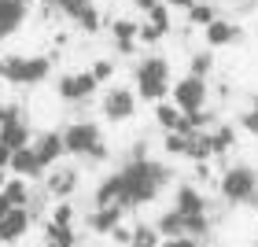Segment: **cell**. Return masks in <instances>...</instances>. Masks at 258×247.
Wrapping results in <instances>:
<instances>
[{"mask_svg":"<svg viewBox=\"0 0 258 247\" xmlns=\"http://www.w3.org/2000/svg\"><path fill=\"white\" fill-rule=\"evenodd\" d=\"M166 170L155 166L148 159H129V166L122 170V207H140V203H151L159 196V188L166 184Z\"/></svg>","mask_w":258,"mask_h":247,"instance_id":"obj_1","label":"cell"},{"mask_svg":"<svg viewBox=\"0 0 258 247\" xmlns=\"http://www.w3.org/2000/svg\"><path fill=\"white\" fill-rule=\"evenodd\" d=\"M170 63L159 55H148L144 63H137V96H144L151 103H162L170 96Z\"/></svg>","mask_w":258,"mask_h":247,"instance_id":"obj_2","label":"cell"},{"mask_svg":"<svg viewBox=\"0 0 258 247\" xmlns=\"http://www.w3.org/2000/svg\"><path fill=\"white\" fill-rule=\"evenodd\" d=\"M52 74V59L48 55H4V81L11 85H41Z\"/></svg>","mask_w":258,"mask_h":247,"instance_id":"obj_3","label":"cell"},{"mask_svg":"<svg viewBox=\"0 0 258 247\" xmlns=\"http://www.w3.org/2000/svg\"><path fill=\"white\" fill-rule=\"evenodd\" d=\"M170 100L177 103V107H181L184 114H192V111H207V78L184 74L181 81H173Z\"/></svg>","mask_w":258,"mask_h":247,"instance_id":"obj_4","label":"cell"},{"mask_svg":"<svg viewBox=\"0 0 258 247\" xmlns=\"http://www.w3.org/2000/svg\"><path fill=\"white\" fill-rule=\"evenodd\" d=\"M258 188V173L251 166H229L221 173V196L229 199V203H247Z\"/></svg>","mask_w":258,"mask_h":247,"instance_id":"obj_5","label":"cell"},{"mask_svg":"<svg viewBox=\"0 0 258 247\" xmlns=\"http://www.w3.org/2000/svg\"><path fill=\"white\" fill-rule=\"evenodd\" d=\"M100 111L107 122H129L137 114V96L129 85H111L103 89V100H100Z\"/></svg>","mask_w":258,"mask_h":247,"instance_id":"obj_6","label":"cell"},{"mask_svg":"<svg viewBox=\"0 0 258 247\" xmlns=\"http://www.w3.org/2000/svg\"><path fill=\"white\" fill-rule=\"evenodd\" d=\"M55 92L67 103H81V100H92V92H100V81L92 78V70H70V74L59 78Z\"/></svg>","mask_w":258,"mask_h":247,"instance_id":"obj_7","label":"cell"},{"mask_svg":"<svg viewBox=\"0 0 258 247\" xmlns=\"http://www.w3.org/2000/svg\"><path fill=\"white\" fill-rule=\"evenodd\" d=\"M103 140L100 126L96 122H70L63 129V144H67V155H89L92 148H96Z\"/></svg>","mask_w":258,"mask_h":247,"instance_id":"obj_8","label":"cell"},{"mask_svg":"<svg viewBox=\"0 0 258 247\" xmlns=\"http://www.w3.org/2000/svg\"><path fill=\"white\" fill-rule=\"evenodd\" d=\"M78 184H81L78 166H52L48 177H44V192H48L52 199H74Z\"/></svg>","mask_w":258,"mask_h":247,"instance_id":"obj_9","label":"cell"},{"mask_svg":"<svg viewBox=\"0 0 258 247\" xmlns=\"http://www.w3.org/2000/svg\"><path fill=\"white\" fill-rule=\"evenodd\" d=\"M33 151H37V159H41V166H44V170L59 166V159L67 155L63 129H48V133H37V137H33Z\"/></svg>","mask_w":258,"mask_h":247,"instance_id":"obj_10","label":"cell"},{"mask_svg":"<svg viewBox=\"0 0 258 247\" xmlns=\"http://www.w3.org/2000/svg\"><path fill=\"white\" fill-rule=\"evenodd\" d=\"M33 229V218H30V210L26 207H15L11 214H4L0 218V243L4 247H11V243H19L26 232Z\"/></svg>","mask_w":258,"mask_h":247,"instance_id":"obj_11","label":"cell"},{"mask_svg":"<svg viewBox=\"0 0 258 247\" xmlns=\"http://www.w3.org/2000/svg\"><path fill=\"white\" fill-rule=\"evenodd\" d=\"M8 170L15 173V177H26V181H33V177H41V173H44V166H41V159H37V151H33V144L11 151V166H8Z\"/></svg>","mask_w":258,"mask_h":247,"instance_id":"obj_12","label":"cell"},{"mask_svg":"<svg viewBox=\"0 0 258 247\" xmlns=\"http://www.w3.org/2000/svg\"><path fill=\"white\" fill-rule=\"evenodd\" d=\"M26 4L22 0H0V41H8L11 33L22 30V22H26Z\"/></svg>","mask_w":258,"mask_h":247,"instance_id":"obj_13","label":"cell"},{"mask_svg":"<svg viewBox=\"0 0 258 247\" xmlns=\"http://www.w3.org/2000/svg\"><path fill=\"white\" fill-rule=\"evenodd\" d=\"M125 218V207L122 203H107V207H96L89 214V229L92 232H103V236H111V229H118Z\"/></svg>","mask_w":258,"mask_h":247,"instance_id":"obj_14","label":"cell"},{"mask_svg":"<svg viewBox=\"0 0 258 247\" xmlns=\"http://www.w3.org/2000/svg\"><path fill=\"white\" fill-rule=\"evenodd\" d=\"M111 33H114V48H118L122 55H129L137 48V33H140V26L133 19H114L111 22Z\"/></svg>","mask_w":258,"mask_h":247,"instance_id":"obj_15","label":"cell"},{"mask_svg":"<svg viewBox=\"0 0 258 247\" xmlns=\"http://www.w3.org/2000/svg\"><path fill=\"white\" fill-rule=\"evenodd\" d=\"M236 26H232V22H225V19H214V22H210V26L203 30V37H207V44H210V48H225V44H232V41H236Z\"/></svg>","mask_w":258,"mask_h":247,"instance_id":"obj_16","label":"cell"},{"mask_svg":"<svg viewBox=\"0 0 258 247\" xmlns=\"http://www.w3.org/2000/svg\"><path fill=\"white\" fill-rule=\"evenodd\" d=\"M173 210H181L184 218H192V214H207V203H203V196H199L192 184H181V188H177V203H173Z\"/></svg>","mask_w":258,"mask_h":247,"instance_id":"obj_17","label":"cell"},{"mask_svg":"<svg viewBox=\"0 0 258 247\" xmlns=\"http://www.w3.org/2000/svg\"><path fill=\"white\" fill-rule=\"evenodd\" d=\"M8 199L11 207H30V199H33V188H30V181L26 177H15V173H11L8 177V184H4V192H0Z\"/></svg>","mask_w":258,"mask_h":247,"instance_id":"obj_18","label":"cell"},{"mask_svg":"<svg viewBox=\"0 0 258 247\" xmlns=\"http://www.w3.org/2000/svg\"><path fill=\"white\" fill-rule=\"evenodd\" d=\"M181 118H184V111H181L173 100L155 103V122H159L162 129H166V133H177V129H181Z\"/></svg>","mask_w":258,"mask_h":247,"instance_id":"obj_19","label":"cell"},{"mask_svg":"<svg viewBox=\"0 0 258 247\" xmlns=\"http://www.w3.org/2000/svg\"><path fill=\"white\" fill-rule=\"evenodd\" d=\"M107 203H122V170L96 184V207H107Z\"/></svg>","mask_w":258,"mask_h":247,"instance_id":"obj_20","label":"cell"},{"mask_svg":"<svg viewBox=\"0 0 258 247\" xmlns=\"http://www.w3.org/2000/svg\"><path fill=\"white\" fill-rule=\"evenodd\" d=\"M41 232L48 243H59V247H74L78 243V232L74 225H55V221H41Z\"/></svg>","mask_w":258,"mask_h":247,"instance_id":"obj_21","label":"cell"},{"mask_svg":"<svg viewBox=\"0 0 258 247\" xmlns=\"http://www.w3.org/2000/svg\"><path fill=\"white\" fill-rule=\"evenodd\" d=\"M159 232H162V240H170V236H184V214L181 210H166V214L159 218V225H155Z\"/></svg>","mask_w":258,"mask_h":247,"instance_id":"obj_22","label":"cell"},{"mask_svg":"<svg viewBox=\"0 0 258 247\" xmlns=\"http://www.w3.org/2000/svg\"><path fill=\"white\" fill-rule=\"evenodd\" d=\"M162 243V232L155 225H133V243L129 247H159Z\"/></svg>","mask_w":258,"mask_h":247,"instance_id":"obj_23","label":"cell"},{"mask_svg":"<svg viewBox=\"0 0 258 247\" xmlns=\"http://www.w3.org/2000/svg\"><path fill=\"white\" fill-rule=\"evenodd\" d=\"M48 221H55V225H74V221H78V210H74V203H70V199H59V203L52 207Z\"/></svg>","mask_w":258,"mask_h":247,"instance_id":"obj_24","label":"cell"},{"mask_svg":"<svg viewBox=\"0 0 258 247\" xmlns=\"http://www.w3.org/2000/svg\"><path fill=\"white\" fill-rule=\"evenodd\" d=\"M214 19H218V11L210 8V4H199V0H196V4L188 8V22H192V26H203V30H207Z\"/></svg>","mask_w":258,"mask_h":247,"instance_id":"obj_25","label":"cell"},{"mask_svg":"<svg viewBox=\"0 0 258 247\" xmlns=\"http://www.w3.org/2000/svg\"><path fill=\"white\" fill-rule=\"evenodd\" d=\"M74 22H78V26L85 30V33H96V30H100V8H96V4H89Z\"/></svg>","mask_w":258,"mask_h":247,"instance_id":"obj_26","label":"cell"},{"mask_svg":"<svg viewBox=\"0 0 258 247\" xmlns=\"http://www.w3.org/2000/svg\"><path fill=\"white\" fill-rule=\"evenodd\" d=\"M170 30H162V26H155V22H144L140 26V33H137V41H144V44H159L162 37H166Z\"/></svg>","mask_w":258,"mask_h":247,"instance_id":"obj_27","label":"cell"},{"mask_svg":"<svg viewBox=\"0 0 258 247\" xmlns=\"http://www.w3.org/2000/svg\"><path fill=\"white\" fill-rule=\"evenodd\" d=\"M89 4H92V0H55V11H63L67 19H78Z\"/></svg>","mask_w":258,"mask_h":247,"instance_id":"obj_28","label":"cell"},{"mask_svg":"<svg viewBox=\"0 0 258 247\" xmlns=\"http://www.w3.org/2000/svg\"><path fill=\"white\" fill-rule=\"evenodd\" d=\"M210 140H214V155H221V151H229V148H232V140H236V137H232V129H229V126H221L218 133H210Z\"/></svg>","mask_w":258,"mask_h":247,"instance_id":"obj_29","label":"cell"},{"mask_svg":"<svg viewBox=\"0 0 258 247\" xmlns=\"http://www.w3.org/2000/svg\"><path fill=\"white\" fill-rule=\"evenodd\" d=\"M210 67H214L210 52H199V55H192V70H188V74H196V78H207V74H210Z\"/></svg>","mask_w":258,"mask_h":247,"instance_id":"obj_30","label":"cell"},{"mask_svg":"<svg viewBox=\"0 0 258 247\" xmlns=\"http://www.w3.org/2000/svg\"><path fill=\"white\" fill-rule=\"evenodd\" d=\"M148 22H155V26H162V30H170V8L162 4V0H159V4L151 8V11H148Z\"/></svg>","mask_w":258,"mask_h":247,"instance_id":"obj_31","label":"cell"},{"mask_svg":"<svg viewBox=\"0 0 258 247\" xmlns=\"http://www.w3.org/2000/svg\"><path fill=\"white\" fill-rule=\"evenodd\" d=\"M240 126L247 129L251 137H258V100H251V107L243 111V118H240Z\"/></svg>","mask_w":258,"mask_h":247,"instance_id":"obj_32","label":"cell"},{"mask_svg":"<svg viewBox=\"0 0 258 247\" xmlns=\"http://www.w3.org/2000/svg\"><path fill=\"white\" fill-rule=\"evenodd\" d=\"M89 70H92V78H96V81H111L114 78V63L111 59H96Z\"/></svg>","mask_w":258,"mask_h":247,"instance_id":"obj_33","label":"cell"},{"mask_svg":"<svg viewBox=\"0 0 258 247\" xmlns=\"http://www.w3.org/2000/svg\"><path fill=\"white\" fill-rule=\"evenodd\" d=\"M111 240L118 243V247H129V243H133V229H125V225H118V229H111Z\"/></svg>","mask_w":258,"mask_h":247,"instance_id":"obj_34","label":"cell"},{"mask_svg":"<svg viewBox=\"0 0 258 247\" xmlns=\"http://www.w3.org/2000/svg\"><path fill=\"white\" fill-rule=\"evenodd\" d=\"M159 247H199L196 236H170V240H162Z\"/></svg>","mask_w":258,"mask_h":247,"instance_id":"obj_35","label":"cell"},{"mask_svg":"<svg viewBox=\"0 0 258 247\" xmlns=\"http://www.w3.org/2000/svg\"><path fill=\"white\" fill-rule=\"evenodd\" d=\"M89 159H107V144H103V140H100V144H96V148L89 151Z\"/></svg>","mask_w":258,"mask_h":247,"instance_id":"obj_36","label":"cell"},{"mask_svg":"<svg viewBox=\"0 0 258 247\" xmlns=\"http://www.w3.org/2000/svg\"><path fill=\"white\" fill-rule=\"evenodd\" d=\"M162 4H166V8H184V11H188L196 0H162Z\"/></svg>","mask_w":258,"mask_h":247,"instance_id":"obj_37","label":"cell"},{"mask_svg":"<svg viewBox=\"0 0 258 247\" xmlns=\"http://www.w3.org/2000/svg\"><path fill=\"white\" fill-rule=\"evenodd\" d=\"M11 210H15V207H11V203H8V199H4V196H0V218H4V214H11Z\"/></svg>","mask_w":258,"mask_h":247,"instance_id":"obj_38","label":"cell"},{"mask_svg":"<svg viewBox=\"0 0 258 247\" xmlns=\"http://www.w3.org/2000/svg\"><path fill=\"white\" fill-rule=\"evenodd\" d=\"M155 4H159V0H137V8H140V11H151Z\"/></svg>","mask_w":258,"mask_h":247,"instance_id":"obj_39","label":"cell"},{"mask_svg":"<svg viewBox=\"0 0 258 247\" xmlns=\"http://www.w3.org/2000/svg\"><path fill=\"white\" fill-rule=\"evenodd\" d=\"M8 173H11V170H4V166H0V192H4V184H8Z\"/></svg>","mask_w":258,"mask_h":247,"instance_id":"obj_40","label":"cell"},{"mask_svg":"<svg viewBox=\"0 0 258 247\" xmlns=\"http://www.w3.org/2000/svg\"><path fill=\"white\" fill-rule=\"evenodd\" d=\"M4 107H8V103H0V122H4Z\"/></svg>","mask_w":258,"mask_h":247,"instance_id":"obj_41","label":"cell"},{"mask_svg":"<svg viewBox=\"0 0 258 247\" xmlns=\"http://www.w3.org/2000/svg\"><path fill=\"white\" fill-rule=\"evenodd\" d=\"M22 4H26V8H30V4H41V0H22Z\"/></svg>","mask_w":258,"mask_h":247,"instance_id":"obj_42","label":"cell"},{"mask_svg":"<svg viewBox=\"0 0 258 247\" xmlns=\"http://www.w3.org/2000/svg\"><path fill=\"white\" fill-rule=\"evenodd\" d=\"M0 74H4V55H0Z\"/></svg>","mask_w":258,"mask_h":247,"instance_id":"obj_43","label":"cell"},{"mask_svg":"<svg viewBox=\"0 0 258 247\" xmlns=\"http://www.w3.org/2000/svg\"><path fill=\"white\" fill-rule=\"evenodd\" d=\"M44 247H59V243H48V240H44Z\"/></svg>","mask_w":258,"mask_h":247,"instance_id":"obj_44","label":"cell"},{"mask_svg":"<svg viewBox=\"0 0 258 247\" xmlns=\"http://www.w3.org/2000/svg\"><path fill=\"white\" fill-rule=\"evenodd\" d=\"M254 247H258V240H254Z\"/></svg>","mask_w":258,"mask_h":247,"instance_id":"obj_45","label":"cell"}]
</instances>
